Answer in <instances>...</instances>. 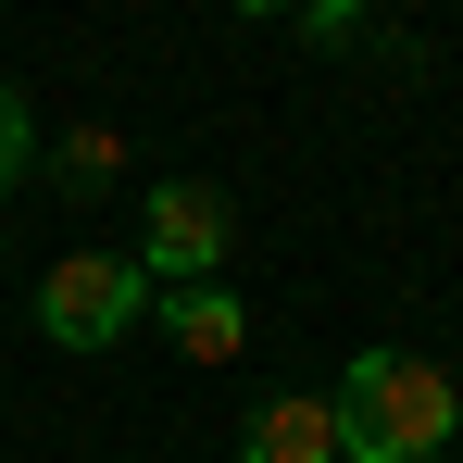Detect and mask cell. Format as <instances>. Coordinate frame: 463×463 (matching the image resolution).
Masks as SVG:
<instances>
[{"label":"cell","mask_w":463,"mask_h":463,"mask_svg":"<svg viewBox=\"0 0 463 463\" xmlns=\"http://www.w3.org/2000/svg\"><path fill=\"white\" fill-rule=\"evenodd\" d=\"M138 313H151V276L126 250H63L38 276V338H63V351H113Z\"/></svg>","instance_id":"obj_2"},{"label":"cell","mask_w":463,"mask_h":463,"mask_svg":"<svg viewBox=\"0 0 463 463\" xmlns=\"http://www.w3.org/2000/svg\"><path fill=\"white\" fill-rule=\"evenodd\" d=\"M163 326H175V351L188 364H238L250 351V313H238L226 276H188V288H163Z\"/></svg>","instance_id":"obj_5"},{"label":"cell","mask_w":463,"mask_h":463,"mask_svg":"<svg viewBox=\"0 0 463 463\" xmlns=\"http://www.w3.org/2000/svg\"><path fill=\"white\" fill-rule=\"evenodd\" d=\"M226 238H238V201L213 188V175H163L151 213H138V276H151V288L226 276Z\"/></svg>","instance_id":"obj_3"},{"label":"cell","mask_w":463,"mask_h":463,"mask_svg":"<svg viewBox=\"0 0 463 463\" xmlns=\"http://www.w3.org/2000/svg\"><path fill=\"white\" fill-rule=\"evenodd\" d=\"M338 426H351V463H426L463 426V401L426 351H364L338 376Z\"/></svg>","instance_id":"obj_1"},{"label":"cell","mask_w":463,"mask_h":463,"mask_svg":"<svg viewBox=\"0 0 463 463\" xmlns=\"http://www.w3.org/2000/svg\"><path fill=\"white\" fill-rule=\"evenodd\" d=\"M25 163H38V126H25V88H0V188H25Z\"/></svg>","instance_id":"obj_6"},{"label":"cell","mask_w":463,"mask_h":463,"mask_svg":"<svg viewBox=\"0 0 463 463\" xmlns=\"http://www.w3.org/2000/svg\"><path fill=\"white\" fill-rule=\"evenodd\" d=\"M238 463H351V426H338V388H288L238 426Z\"/></svg>","instance_id":"obj_4"}]
</instances>
